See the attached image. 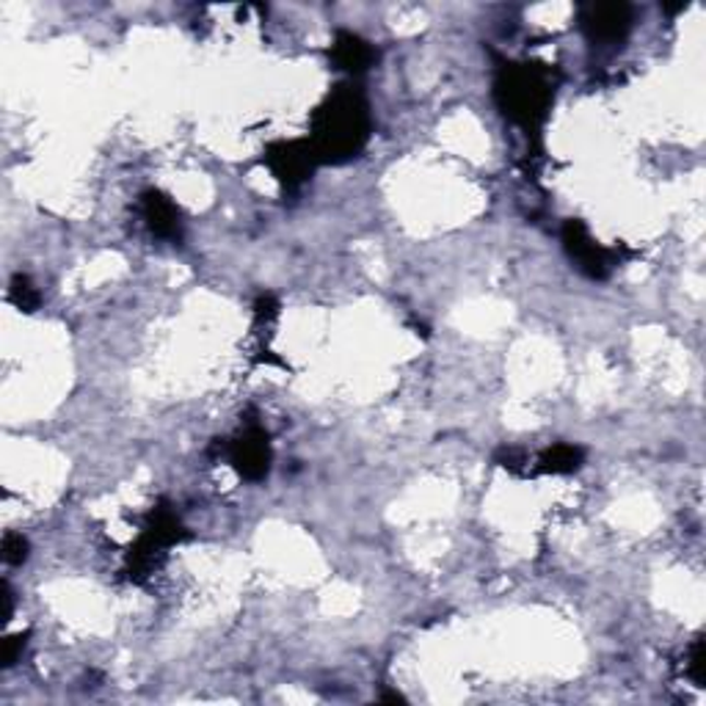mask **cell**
Segmentation results:
<instances>
[{
    "label": "cell",
    "mask_w": 706,
    "mask_h": 706,
    "mask_svg": "<svg viewBox=\"0 0 706 706\" xmlns=\"http://www.w3.org/2000/svg\"><path fill=\"white\" fill-rule=\"evenodd\" d=\"M25 648V637L23 635H14V637H7V643H3V666H14L17 662V657L23 654Z\"/></svg>",
    "instance_id": "4fadbf2b"
},
{
    "label": "cell",
    "mask_w": 706,
    "mask_h": 706,
    "mask_svg": "<svg viewBox=\"0 0 706 706\" xmlns=\"http://www.w3.org/2000/svg\"><path fill=\"white\" fill-rule=\"evenodd\" d=\"M370 106L356 83H342L313 117V144L318 160L342 163L365 149L370 138Z\"/></svg>",
    "instance_id": "6da1fadb"
},
{
    "label": "cell",
    "mask_w": 706,
    "mask_h": 706,
    "mask_svg": "<svg viewBox=\"0 0 706 706\" xmlns=\"http://www.w3.org/2000/svg\"><path fill=\"white\" fill-rule=\"evenodd\" d=\"M583 459V448H574V445H555V448H549L547 453L538 459V466H541V472H552V475H569V472L580 470Z\"/></svg>",
    "instance_id": "9c48e42d"
},
{
    "label": "cell",
    "mask_w": 706,
    "mask_h": 706,
    "mask_svg": "<svg viewBox=\"0 0 706 706\" xmlns=\"http://www.w3.org/2000/svg\"><path fill=\"white\" fill-rule=\"evenodd\" d=\"M690 677L698 684L704 682V641L701 637L690 646Z\"/></svg>",
    "instance_id": "7c38bea8"
},
{
    "label": "cell",
    "mask_w": 706,
    "mask_h": 706,
    "mask_svg": "<svg viewBox=\"0 0 706 706\" xmlns=\"http://www.w3.org/2000/svg\"><path fill=\"white\" fill-rule=\"evenodd\" d=\"M142 212L153 235L163 238V241H176V238L183 235L180 210H176L174 202L160 194V191H147V194L142 196Z\"/></svg>",
    "instance_id": "ba28073f"
},
{
    "label": "cell",
    "mask_w": 706,
    "mask_h": 706,
    "mask_svg": "<svg viewBox=\"0 0 706 706\" xmlns=\"http://www.w3.org/2000/svg\"><path fill=\"white\" fill-rule=\"evenodd\" d=\"M12 301L20 309H25V313H34L36 306H39V290L31 284L28 277L17 273V277L12 279Z\"/></svg>",
    "instance_id": "30bf717a"
},
{
    "label": "cell",
    "mask_w": 706,
    "mask_h": 706,
    "mask_svg": "<svg viewBox=\"0 0 706 706\" xmlns=\"http://www.w3.org/2000/svg\"><path fill=\"white\" fill-rule=\"evenodd\" d=\"M580 25L591 41L616 45L632 28V9L626 3H591L580 12Z\"/></svg>",
    "instance_id": "277c9868"
},
{
    "label": "cell",
    "mask_w": 706,
    "mask_h": 706,
    "mask_svg": "<svg viewBox=\"0 0 706 706\" xmlns=\"http://www.w3.org/2000/svg\"><path fill=\"white\" fill-rule=\"evenodd\" d=\"M331 61L337 64V70L356 77L370 70L373 61H376V50L362 36L351 34V31H337L334 45H331Z\"/></svg>",
    "instance_id": "52a82bcc"
},
{
    "label": "cell",
    "mask_w": 706,
    "mask_h": 706,
    "mask_svg": "<svg viewBox=\"0 0 706 706\" xmlns=\"http://www.w3.org/2000/svg\"><path fill=\"white\" fill-rule=\"evenodd\" d=\"M232 466L241 472L248 480H263L271 466V445H268V434L263 428H246L235 441H230Z\"/></svg>",
    "instance_id": "8992f818"
},
{
    "label": "cell",
    "mask_w": 706,
    "mask_h": 706,
    "mask_svg": "<svg viewBox=\"0 0 706 706\" xmlns=\"http://www.w3.org/2000/svg\"><path fill=\"white\" fill-rule=\"evenodd\" d=\"M563 246L585 277L605 279L610 273V254L594 241L583 221H565Z\"/></svg>",
    "instance_id": "5b68a950"
},
{
    "label": "cell",
    "mask_w": 706,
    "mask_h": 706,
    "mask_svg": "<svg viewBox=\"0 0 706 706\" xmlns=\"http://www.w3.org/2000/svg\"><path fill=\"white\" fill-rule=\"evenodd\" d=\"M495 97L513 124L538 133L555 97L552 72L544 64H502L497 70Z\"/></svg>",
    "instance_id": "7a4b0ae2"
},
{
    "label": "cell",
    "mask_w": 706,
    "mask_h": 706,
    "mask_svg": "<svg viewBox=\"0 0 706 706\" xmlns=\"http://www.w3.org/2000/svg\"><path fill=\"white\" fill-rule=\"evenodd\" d=\"M25 558H28V541H25L20 533H9V536L3 538V560L12 565H20L25 563Z\"/></svg>",
    "instance_id": "8fae6325"
},
{
    "label": "cell",
    "mask_w": 706,
    "mask_h": 706,
    "mask_svg": "<svg viewBox=\"0 0 706 706\" xmlns=\"http://www.w3.org/2000/svg\"><path fill=\"white\" fill-rule=\"evenodd\" d=\"M265 163L277 174L284 188L295 191L309 180V174H313L320 160L309 142H279L268 147Z\"/></svg>",
    "instance_id": "3957f363"
}]
</instances>
